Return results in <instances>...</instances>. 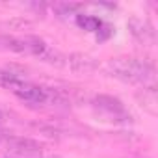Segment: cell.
<instances>
[{
  "label": "cell",
  "instance_id": "9c48e42d",
  "mask_svg": "<svg viewBox=\"0 0 158 158\" xmlns=\"http://www.w3.org/2000/svg\"><path fill=\"white\" fill-rule=\"evenodd\" d=\"M78 8H80V6H76V4H58V6H56L58 13H60L61 17H65V15H69V13L76 11Z\"/></svg>",
  "mask_w": 158,
  "mask_h": 158
},
{
  "label": "cell",
  "instance_id": "30bf717a",
  "mask_svg": "<svg viewBox=\"0 0 158 158\" xmlns=\"http://www.w3.org/2000/svg\"><path fill=\"white\" fill-rule=\"evenodd\" d=\"M13 41H15V37L0 34V50H11L13 48Z\"/></svg>",
  "mask_w": 158,
  "mask_h": 158
},
{
  "label": "cell",
  "instance_id": "277c9868",
  "mask_svg": "<svg viewBox=\"0 0 158 158\" xmlns=\"http://www.w3.org/2000/svg\"><path fill=\"white\" fill-rule=\"evenodd\" d=\"M128 30L132 34V37L145 45V47H152L156 43V32H154V26L147 21V19H139V17H130L128 19Z\"/></svg>",
  "mask_w": 158,
  "mask_h": 158
},
{
  "label": "cell",
  "instance_id": "7c38bea8",
  "mask_svg": "<svg viewBox=\"0 0 158 158\" xmlns=\"http://www.w3.org/2000/svg\"><path fill=\"white\" fill-rule=\"evenodd\" d=\"M4 123V114H2V110H0V125Z\"/></svg>",
  "mask_w": 158,
  "mask_h": 158
},
{
  "label": "cell",
  "instance_id": "52a82bcc",
  "mask_svg": "<svg viewBox=\"0 0 158 158\" xmlns=\"http://www.w3.org/2000/svg\"><path fill=\"white\" fill-rule=\"evenodd\" d=\"M136 99L139 101V106L151 114V115H156L158 114V97H156V89L151 86V88H143L139 93H136Z\"/></svg>",
  "mask_w": 158,
  "mask_h": 158
},
{
  "label": "cell",
  "instance_id": "8fae6325",
  "mask_svg": "<svg viewBox=\"0 0 158 158\" xmlns=\"http://www.w3.org/2000/svg\"><path fill=\"white\" fill-rule=\"evenodd\" d=\"M110 34H112V26L106 24V23H102V24L99 26V30H97V39H99V41H104Z\"/></svg>",
  "mask_w": 158,
  "mask_h": 158
},
{
  "label": "cell",
  "instance_id": "6da1fadb",
  "mask_svg": "<svg viewBox=\"0 0 158 158\" xmlns=\"http://www.w3.org/2000/svg\"><path fill=\"white\" fill-rule=\"evenodd\" d=\"M106 73L114 78L127 84H143V88L147 84L152 82L154 78V67L139 58H132V56H117L108 60L106 63Z\"/></svg>",
  "mask_w": 158,
  "mask_h": 158
},
{
  "label": "cell",
  "instance_id": "7a4b0ae2",
  "mask_svg": "<svg viewBox=\"0 0 158 158\" xmlns=\"http://www.w3.org/2000/svg\"><path fill=\"white\" fill-rule=\"evenodd\" d=\"M93 108L104 121H112V123L130 121V114L125 108V104L112 95H97L93 99Z\"/></svg>",
  "mask_w": 158,
  "mask_h": 158
},
{
  "label": "cell",
  "instance_id": "3957f363",
  "mask_svg": "<svg viewBox=\"0 0 158 158\" xmlns=\"http://www.w3.org/2000/svg\"><path fill=\"white\" fill-rule=\"evenodd\" d=\"M11 158H41V147L30 138H10L6 141Z\"/></svg>",
  "mask_w": 158,
  "mask_h": 158
},
{
  "label": "cell",
  "instance_id": "ba28073f",
  "mask_svg": "<svg viewBox=\"0 0 158 158\" xmlns=\"http://www.w3.org/2000/svg\"><path fill=\"white\" fill-rule=\"evenodd\" d=\"M76 24L80 28H84L86 32H97L99 26L102 24V21L93 17V15H76Z\"/></svg>",
  "mask_w": 158,
  "mask_h": 158
},
{
  "label": "cell",
  "instance_id": "8992f818",
  "mask_svg": "<svg viewBox=\"0 0 158 158\" xmlns=\"http://www.w3.org/2000/svg\"><path fill=\"white\" fill-rule=\"evenodd\" d=\"M65 65L73 71V73H78V74H88V73H93L99 63L95 58L88 56V54H80V52H74L71 56L65 58Z\"/></svg>",
  "mask_w": 158,
  "mask_h": 158
},
{
  "label": "cell",
  "instance_id": "5b68a950",
  "mask_svg": "<svg viewBox=\"0 0 158 158\" xmlns=\"http://www.w3.org/2000/svg\"><path fill=\"white\" fill-rule=\"evenodd\" d=\"M13 95L19 97L21 101L28 102V104H45L50 101V91L47 88H41V86L30 84V82H23L13 91Z\"/></svg>",
  "mask_w": 158,
  "mask_h": 158
}]
</instances>
